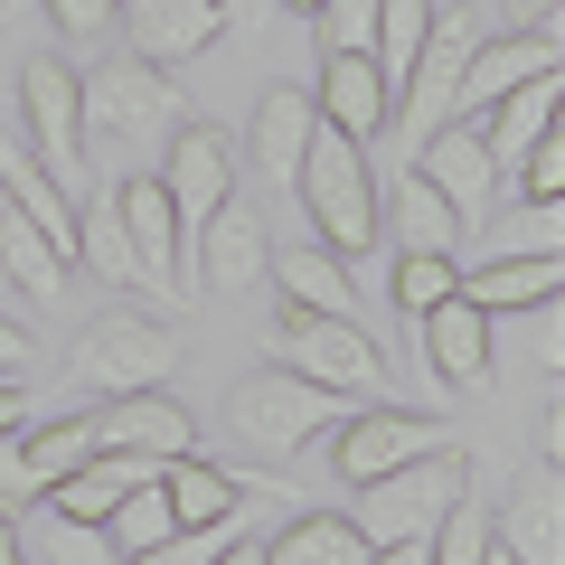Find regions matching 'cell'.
<instances>
[{
    "instance_id": "cell-1",
    "label": "cell",
    "mask_w": 565,
    "mask_h": 565,
    "mask_svg": "<svg viewBox=\"0 0 565 565\" xmlns=\"http://www.w3.org/2000/svg\"><path fill=\"white\" fill-rule=\"evenodd\" d=\"M274 367L330 386L340 405H386L396 396L386 349L367 340V321H330V311H302V302H282V321H274Z\"/></svg>"
},
{
    "instance_id": "cell-2",
    "label": "cell",
    "mask_w": 565,
    "mask_h": 565,
    "mask_svg": "<svg viewBox=\"0 0 565 565\" xmlns=\"http://www.w3.org/2000/svg\"><path fill=\"white\" fill-rule=\"evenodd\" d=\"M292 189H302V207H311V226H321V245L340 264H359L367 245H377V170H367V141H349V132H311V151H302V170H292Z\"/></svg>"
},
{
    "instance_id": "cell-3",
    "label": "cell",
    "mask_w": 565,
    "mask_h": 565,
    "mask_svg": "<svg viewBox=\"0 0 565 565\" xmlns=\"http://www.w3.org/2000/svg\"><path fill=\"white\" fill-rule=\"evenodd\" d=\"M359 490V509H349V527H359L367 546H396V537H434L444 527V509L471 490V452L462 444H434L415 452V462L377 471V481H349Z\"/></svg>"
},
{
    "instance_id": "cell-4",
    "label": "cell",
    "mask_w": 565,
    "mask_h": 565,
    "mask_svg": "<svg viewBox=\"0 0 565 565\" xmlns=\"http://www.w3.org/2000/svg\"><path fill=\"white\" fill-rule=\"evenodd\" d=\"M170 367H180V330L161 311H104V321H85L66 377L85 396H132V386H170Z\"/></svg>"
},
{
    "instance_id": "cell-5",
    "label": "cell",
    "mask_w": 565,
    "mask_h": 565,
    "mask_svg": "<svg viewBox=\"0 0 565 565\" xmlns=\"http://www.w3.org/2000/svg\"><path fill=\"white\" fill-rule=\"evenodd\" d=\"M330 415H340V396H330V386H311V377H292V367H255V377H236V396H226L236 444L264 452V462H292V452H302Z\"/></svg>"
},
{
    "instance_id": "cell-6",
    "label": "cell",
    "mask_w": 565,
    "mask_h": 565,
    "mask_svg": "<svg viewBox=\"0 0 565 565\" xmlns=\"http://www.w3.org/2000/svg\"><path fill=\"white\" fill-rule=\"evenodd\" d=\"M481 39H490L481 10H434V29H424L415 66H405V85H396V104H386V122L405 132V151H415L434 122H452V95H462V66H471V47H481Z\"/></svg>"
},
{
    "instance_id": "cell-7",
    "label": "cell",
    "mask_w": 565,
    "mask_h": 565,
    "mask_svg": "<svg viewBox=\"0 0 565 565\" xmlns=\"http://www.w3.org/2000/svg\"><path fill=\"white\" fill-rule=\"evenodd\" d=\"M20 122H29V161L66 189L85 170V95H76V66L29 57L20 66Z\"/></svg>"
},
{
    "instance_id": "cell-8",
    "label": "cell",
    "mask_w": 565,
    "mask_h": 565,
    "mask_svg": "<svg viewBox=\"0 0 565 565\" xmlns=\"http://www.w3.org/2000/svg\"><path fill=\"white\" fill-rule=\"evenodd\" d=\"M76 95H85V132H114V141H132V132H161L170 114H180V95H170V76L151 57H104V66H85L76 76Z\"/></svg>"
},
{
    "instance_id": "cell-9",
    "label": "cell",
    "mask_w": 565,
    "mask_h": 565,
    "mask_svg": "<svg viewBox=\"0 0 565 565\" xmlns=\"http://www.w3.org/2000/svg\"><path fill=\"white\" fill-rule=\"evenodd\" d=\"M405 170H415L424 189H444L462 226H481V217H490V199H500V170H490V151H481V122H471V114L434 122V132H424L415 151H405Z\"/></svg>"
},
{
    "instance_id": "cell-10",
    "label": "cell",
    "mask_w": 565,
    "mask_h": 565,
    "mask_svg": "<svg viewBox=\"0 0 565 565\" xmlns=\"http://www.w3.org/2000/svg\"><path fill=\"white\" fill-rule=\"evenodd\" d=\"M114 217H122V245H132L141 282H161V292H189V226L170 207L161 180H114Z\"/></svg>"
},
{
    "instance_id": "cell-11",
    "label": "cell",
    "mask_w": 565,
    "mask_h": 565,
    "mask_svg": "<svg viewBox=\"0 0 565 565\" xmlns=\"http://www.w3.org/2000/svg\"><path fill=\"white\" fill-rule=\"evenodd\" d=\"M95 444L104 452H141V462H180V452H199V424H189V405H170L161 386H132V396H95Z\"/></svg>"
},
{
    "instance_id": "cell-12",
    "label": "cell",
    "mask_w": 565,
    "mask_h": 565,
    "mask_svg": "<svg viewBox=\"0 0 565 565\" xmlns=\"http://www.w3.org/2000/svg\"><path fill=\"white\" fill-rule=\"evenodd\" d=\"M264 264H274V236L236 199L207 226H189V292H245V282H264Z\"/></svg>"
},
{
    "instance_id": "cell-13",
    "label": "cell",
    "mask_w": 565,
    "mask_h": 565,
    "mask_svg": "<svg viewBox=\"0 0 565 565\" xmlns=\"http://www.w3.org/2000/svg\"><path fill=\"white\" fill-rule=\"evenodd\" d=\"M170 207H180V226H207L226 199H236V141L217 132V122H189V132H170V170H161Z\"/></svg>"
},
{
    "instance_id": "cell-14",
    "label": "cell",
    "mask_w": 565,
    "mask_h": 565,
    "mask_svg": "<svg viewBox=\"0 0 565 565\" xmlns=\"http://www.w3.org/2000/svg\"><path fill=\"white\" fill-rule=\"evenodd\" d=\"M444 434L424 415H405V405H359V415L340 424V444H330V471L340 481H377V471H396V462H415V452H434Z\"/></svg>"
},
{
    "instance_id": "cell-15",
    "label": "cell",
    "mask_w": 565,
    "mask_h": 565,
    "mask_svg": "<svg viewBox=\"0 0 565 565\" xmlns=\"http://www.w3.org/2000/svg\"><path fill=\"white\" fill-rule=\"evenodd\" d=\"M415 340H424V367H434L444 386H481L490 377V311L471 302L462 282H452L444 302L415 311Z\"/></svg>"
},
{
    "instance_id": "cell-16",
    "label": "cell",
    "mask_w": 565,
    "mask_h": 565,
    "mask_svg": "<svg viewBox=\"0 0 565 565\" xmlns=\"http://www.w3.org/2000/svg\"><path fill=\"white\" fill-rule=\"evenodd\" d=\"M386 76H377V57H321V85H311V114L330 122V132H349V141H377L386 132Z\"/></svg>"
},
{
    "instance_id": "cell-17",
    "label": "cell",
    "mask_w": 565,
    "mask_h": 565,
    "mask_svg": "<svg viewBox=\"0 0 565 565\" xmlns=\"http://www.w3.org/2000/svg\"><path fill=\"white\" fill-rule=\"evenodd\" d=\"M556 95H565V85H556V66H546V76H519L500 104H481V114H471V122H481L490 170H509V161L527 151V141H546V132H556Z\"/></svg>"
},
{
    "instance_id": "cell-18",
    "label": "cell",
    "mask_w": 565,
    "mask_h": 565,
    "mask_svg": "<svg viewBox=\"0 0 565 565\" xmlns=\"http://www.w3.org/2000/svg\"><path fill=\"white\" fill-rule=\"evenodd\" d=\"M490 537H500L519 565H565V481H556V462L490 519Z\"/></svg>"
},
{
    "instance_id": "cell-19",
    "label": "cell",
    "mask_w": 565,
    "mask_h": 565,
    "mask_svg": "<svg viewBox=\"0 0 565 565\" xmlns=\"http://www.w3.org/2000/svg\"><path fill=\"white\" fill-rule=\"evenodd\" d=\"M556 66V29H509V47H471V66H462V95H452V114H481V104H500L519 76H546Z\"/></svg>"
},
{
    "instance_id": "cell-20",
    "label": "cell",
    "mask_w": 565,
    "mask_h": 565,
    "mask_svg": "<svg viewBox=\"0 0 565 565\" xmlns=\"http://www.w3.org/2000/svg\"><path fill=\"white\" fill-rule=\"evenodd\" d=\"M10 537H20V565H122L114 546H104V527H85V519H66L57 500H29L20 519H10Z\"/></svg>"
},
{
    "instance_id": "cell-21",
    "label": "cell",
    "mask_w": 565,
    "mask_h": 565,
    "mask_svg": "<svg viewBox=\"0 0 565 565\" xmlns=\"http://www.w3.org/2000/svg\"><path fill=\"white\" fill-rule=\"evenodd\" d=\"M226 29L217 0H132V57L170 66V57H199L207 39Z\"/></svg>"
},
{
    "instance_id": "cell-22",
    "label": "cell",
    "mask_w": 565,
    "mask_h": 565,
    "mask_svg": "<svg viewBox=\"0 0 565 565\" xmlns=\"http://www.w3.org/2000/svg\"><path fill=\"white\" fill-rule=\"evenodd\" d=\"M311 132H321L311 85H274V95H255V170H264V180H292L302 151H311Z\"/></svg>"
},
{
    "instance_id": "cell-23",
    "label": "cell",
    "mask_w": 565,
    "mask_h": 565,
    "mask_svg": "<svg viewBox=\"0 0 565 565\" xmlns=\"http://www.w3.org/2000/svg\"><path fill=\"white\" fill-rule=\"evenodd\" d=\"M264 274H282V302L302 311H330V321H359V274H349L330 245H282Z\"/></svg>"
},
{
    "instance_id": "cell-24",
    "label": "cell",
    "mask_w": 565,
    "mask_h": 565,
    "mask_svg": "<svg viewBox=\"0 0 565 565\" xmlns=\"http://www.w3.org/2000/svg\"><path fill=\"white\" fill-rule=\"evenodd\" d=\"M556 282H565V255H490L481 274H462V292L500 321V311H537L556 302Z\"/></svg>"
},
{
    "instance_id": "cell-25",
    "label": "cell",
    "mask_w": 565,
    "mask_h": 565,
    "mask_svg": "<svg viewBox=\"0 0 565 565\" xmlns=\"http://www.w3.org/2000/svg\"><path fill=\"white\" fill-rule=\"evenodd\" d=\"M161 500H170V519H180V527H226V519H236V500H245V481H236V471H217V462H199V452H180V462H161Z\"/></svg>"
},
{
    "instance_id": "cell-26",
    "label": "cell",
    "mask_w": 565,
    "mask_h": 565,
    "mask_svg": "<svg viewBox=\"0 0 565 565\" xmlns=\"http://www.w3.org/2000/svg\"><path fill=\"white\" fill-rule=\"evenodd\" d=\"M0 274L20 282L29 302H57V282H66V274H76V255H66V245H47V236H39V226H29V217H20V207L0 199Z\"/></svg>"
},
{
    "instance_id": "cell-27",
    "label": "cell",
    "mask_w": 565,
    "mask_h": 565,
    "mask_svg": "<svg viewBox=\"0 0 565 565\" xmlns=\"http://www.w3.org/2000/svg\"><path fill=\"white\" fill-rule=\"evenodd\" d=\"M95 452V405H76V415H57V424H39V434H20V471H29V500L39 490H57L66 471Z\"/></svg>"
},
{
    "instance_id": "cell-28",
    "label": "cell",
    "mask_w": 565,
    "mask_h": 565,
    "mask_svg": "<svg viewBox=\"0 0 565 565\" xmlns=\"http://www.w3.org/2000/svg\"><path fill=\"white\" fill-rule=\"evenodd\" d=\"M264 565H367V537L349 519H330V509H311L282 537H264Z\"/></svg>"
},
{
    "instance_id": "cell-29",
    "label": "cell",
    "mask_w": 565,
    "mask_h": 565,
    "mask_svg": "<svg viewBox=\"0 0 565 565\" xmlns=\"http://www.w3.org/2000/svg\"><path fill=\"white\" fill-rule=\"evenodd\" d=\"M396 236L415 245V255H452V264H462V236H471V226L452 217L444 189H424L415 170H405V180H396Z\"/></svg>"
},
{
    "instance_id": "cell-30",
    "label": "cell",
    "mask_w": 565,
    "mask_h": 565,
    "mask_svg": "<svg viewBox=\"0 0 565 565\" xmlns=\"http://www.w3.org/2000/svg\"><path fill=\"white\" fill-rule=\"evenodd\" d=\"M170 527H180V519H170V500H161V471H151V481H132V490L114 500V519H104V546H114V556L132 565V556H151V546H161Z\"/></svg>"
},
{
    "instance_id": "cell-31",
    "label": "cell",
    "mask_w": 565,
    "mask_h": 565,
    "mask_svg": "<svg viewBox=\"0 0 565 565\" xmlns=\"http://www.w3.org/2000/svg\"><path fill=\"white\" fill-rule=\"evenodd\" d=\"M424 29H434V0H377V39H367V57H377L386 95H396V85H405V66H415Z\"/></svg>"
},
{
    "instance_id": "cell-32",
    "label": "cell",
    "mask_w": 565,
    "mask_h": 565,
    "mask_svg": "<svg viewBox=\"0 0 565 565\" xmlns=\"http://www.w3.org/2000/svg\"><path fill=\"white\" fill-rule=\"evenodd\" d=\"M76 255L95 264L104 282H141V264H132V245H122V217H114V189H104L95 207H76Z\"/></svg>"
},
{
    "instance_id": "cell-33",
    "label": "cell",
    "mask_w": 565,
    "mask_h": 565,
    "mask_svg": "<svg viewBox=\"0 0 565 565\" xmlns=\"http://www.w3.org/2000/svg\"><path fill=\"white\" fill-rule=\"evenodd\" d=\"M311 20H321V57H349V47L367 57V39H377V0H311Z\"/></svg>"
},
{
    "instance_id": "cell-34",
    "label": "cell",
    "mask_w": 565,
    "mask_h": 565,
    "mask_svg": "<svg viewBox=\"0 0 565 565\" xmlns=\"http://www.w3.org/2000/svg\"><path fill=\"white\" fill-rule=\"evenodd\" d=\"M452 282H462V264H452V255H415V245H405V264H396V302H405V311L444 302Z\"/></svg>"
},
{
    "instance_id": "cell-35",
    "label": "cell",
    "mask_w": 565,
    "mask_h": 565,
    "mask_svg": "<svg viewBox=\"0 0 565 565\" xmlns=\"http://www.w3.org/2000/svg\"><path fill=\"white\" fill-rule=\"evenodd\" d=\"M500 180H519L527 199H565V151H556V132H546V141H527V151L500 170Z\"/></svg>"
},
{
    "instance_id": "cell-36",
    "label": "cell",
    "mask_w": 565,
    "mask_h": 565,
    "mask_svg": "<svg viewBox=\"0 0 565 565\" xmlns=\"http://www.w3.org/2000/svg\"><path fill=\"white\" fill-rule=\"evenodd\" d=\"M226 537H236V527H170V537L151 546V556H132V565H217Z\"/></svg>"
},
{
    "instance_id": "cell-37",
    "label": "cell",
    "mask_w": 565,
    "mask_h": 565,
    "mask_svg": "<svg viewBox=\"0 0 565 565\" xmlns=\"http://www.w3.org/2000/svg\"><path fill=\"white\" fill-rule=\"evenodd\" d=\"M47 20H57L66 39H104V29L122 20V0H47Z\"/></svg>"
},
{
    "instance_id": "cell-38",
    "label": "cell",
    "mask_w": 565,
    "mask_h": 565,
    "mask_svg": "<svg viewBox=\"0 0 565 565\" xmlns=\"http://www.w3.org/2000/svg\"><path fill=\"white\" fill-rule=\"evenodd\" d=\"M20 415H29V386H20V367H0V434H20Z\"/></svg>"
},
{
    "instance_id": "cell-39",
    "label": "cell",
    "mask_w": 565,
    "mask_h": 565,
    "mask_svg": "<svg viewBox=\"0 0 565 565\" xmlns=\"http://www.w3.org/2000/svg\"><path fill=\"white\" fill-rule=\"evenodd\" d=\"M537 452H546V462H565V405L556 396H546V415H537Z\"/></svg>"
},
{
    "instance_id": "cell-40",
    "label": "cell",
    "mask_w": 565,
    "mask_h": 565,
    "mask_svg": "<svg viewBox=\"0 0 565 565\" xmlns=\"http://www.w3.org/2000/svg\"><path fill=\"white\" fill-rule=\"evenodd\" d=\"M509 29H556V0H509Z\"/></svg>"
},
{
    "instance_id": "cell-41",
    "label": "cell",
    "mask_w": 565,
    "mask_h": 565,
    "mask_svg": "<svg viewBox=\"0 0 565 565\" xmlns=\"http://www.w3.org/2000/svg\"><path fill=\"white\" fill-rule=\"evenodd\" d=\"M217 565H264V546H255V537H226V556H217Z\"/></svg>"
},
{
    "instance_id": "cell-42",
    "label": "cell",
    "mask_w": 565,
    "mask_h": 565,
    "mask_svg": "<svg viewBox=\"0 0 565 565\" xmlns=\"http://www.w3.org/2000/svg\"><path fill=\"white\" fill-rule=\"evenodd\" d=\"M20 359H29V340H20L10 321H0V367H20Z\"/></svg>"
},
{
    "instance_id": "cell-43",
    "label": "cell",
    "mask_w": 565,
    "mask_h": 565,
    "mask_svg": "<svg viewBox=\"0 0 565 565\" xmlns=\"http://www.w3.org/2000/svg\"><path fill=\"white\" fill-rule=\"evenodd\" d=\"M0 565H20V537H10V509H0Z\"/></svg>"
},
{
    "instance_id": "cell-44",
    "label": "cell",
    "mask_w": 565,
    "mask_h": 565,
    "mask_svg": "<svg viewBox=\"0 0 565 565\" xmlns=\"http://www.w3.org/2000/svg\"><path fill=\"white\" fill-rule=\"evenodd\" d=\"M481 565H519V556H509V546H500V537H490V556H481Z\"/></svg>"
},
{
    "instance_id": "cell-45",
    "label": "cell",
    "mask_w": 565,
    "mask_h": 565,
    "mask_svg": "<svg viewBox=\"0 0 565 565\" xmlns=\"http://www.w3.org/2000/svg\"><path fill=\"white\" fill-rule=\"evenodd\" d=\"M217 10H226V20H236V10H255V0H217Z\"/></svg>"
},
{
    "instance_id": "cell-46",
    "label": "cell",
    "mask_w": 565,
    "mask_h": 565,
    "mask_svg": "<svg viewBox=\"0 0 565 565\" xmlns=\"http://www.w3.org/2000/svg\"><path fill=\"white\" fill-rule=\"evenodd\" d=\"M292 10H311V0H292Z\"/></svg>"
}]
</instances>
